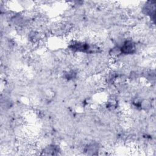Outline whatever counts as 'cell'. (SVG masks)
<instances>
[{"mask_svg": "<svg viewBox=\"0 0 156 156\" xmlns=\"http://www.w3.org/2000/svg\"><path fill=\"white\" fill-rule=\"evenodd\" d=\"M119 49L121 52L124 54H132L135 49V46L133 41L128 40L124 42L121 49Z\"/></svg>", "mask_w": 156, "mask_h": 156, "instance_id": "1", "label": "cell"}]
</instances>
